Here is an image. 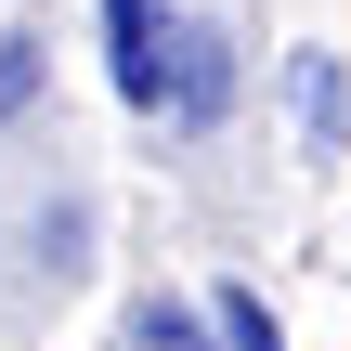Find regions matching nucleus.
Returning <instances> with one entry per match:
<instances>
[{"label":"nucleus","instance_id":"obj_5","mask_svg":"<svg viewBox=\"0 0 351 351\" xmlns=\"http://www.w3.org/2000/svg\"><path fill=\"white\" fill-rule=\"evenodd\" d=\"M117 351H221V339H208V300L156 287V300H130V326H117Z\"/></svg>","mask_w":351,"mask_h":351},{"label":"nucleus","instance_id":"obj_4","mask_svg":"<svg viewBox=\"0 0 351 351\" xmlns=\"http://www.w3.org/2000/svg\"><path fill=\"white\" fill-rule=\"evenodd\" d=\"M39 104H52V39H39V26H0V143H13Z\"/></svg>","mask_w":351,"mask_h":351},{"label":"nucleus","instance_id":"obj_6","mask_svg":"<svg viewBox=\"0 0 351 351\" xmlns=\"http://www.w3.org/2000/svg\"><path fill=\"white\" fill-rule=\"evenodd\" d=\"M26 261H39V287H78V274H91V195L39 208V221H26Z\"/></svg>","mask_w":351,"mask_h":351},{"label":"nucleus","instance_id":"obj_7","mask_svg":"<svg viewBox=\"0 0 351 351\" xmlns=\"http://www.w3.org/2000/svg\"><path fill=\"white\" fill-rule=\"evenodd\" d=\"M195 300H208V339H221V351H287V313H274L261 287L221 274V287H195Z\"/></svg>","mask_w":351,"mask_h":351},{"label":"nucleus","instance_id":"obj_2","mask_svg":"<svg viewBox=\"0 0 351 351\" xmlns=\"http://www.w3.org/2000/svg\"><path fill=\"white\" fill-rule=\"evenodd\" d=\"M234 91H247V52H234V26L182 13V65H169V130H182V143H208V130L234 117Z\"/></svg>","mask_w":351,"mask_h":351},{"label":"nucleus","instance_id":"obj_3","mask_svg":"<svg viewBox=\"0 0 351 351\" xmlns=\"http://www.w3.org/2000/svg\"><path fill=\"white\" fill-rule=\"evenodd\" d=\"M287 117L313 156H351V65L339 52H287Z\"/></svg>","mask_w":351,"mask_h":351},{"label":"nucleus","instance_id":"obj_1","mask_svg":"<svg viewBox=\"0 0 351 351\" xmlns=\"http://www.w3.org/2000/svg\"><path fill=\"white\" fill-rule=\"evenodd\" d=\"M169 65H182V0H104V78L156 130H169Z\"/></svg>","mask_w":351,"mask_h":351}]
</instances>
